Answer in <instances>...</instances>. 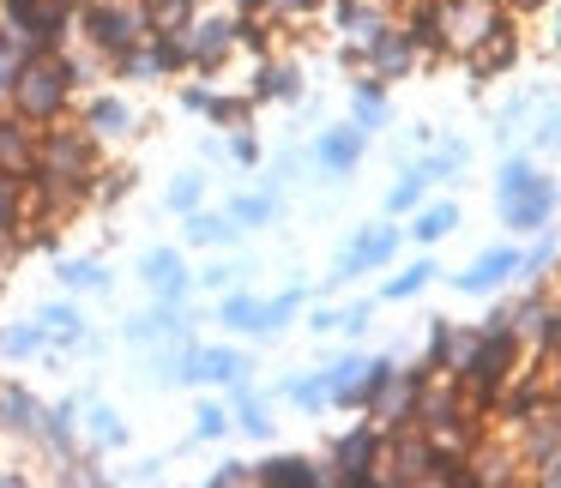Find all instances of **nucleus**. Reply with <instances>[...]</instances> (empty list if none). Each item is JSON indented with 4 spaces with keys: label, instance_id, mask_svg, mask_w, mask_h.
Returning a JSON list of instances; mask_svg holds the SVG:
<instances>
[{
    "label": "nucleus",
    "instance_id": "nucleus-40",
    "mask_svg": "<svg viewBox=\"0 0 561 488\" xmlns=\"http://www.w3.org/2000/svg\"><path fill=\"white\" fill-rule=\"evenodd\" d=\"M537 146H549V151H561V115H556V121H549V127H543V133H537Z\"/></svg>",
    "mask_w": 561,
    "mask_h": 488
},
{
    "label": "nucleus",
    "instance_id": "nucleus-24",
    "mask_svg": "<svg viewBox=\"0 0 561 488\" xmlns=\"http://www.w3.org/2000/svg\"><path fill=\"white\" fill-rule=\"evenodd\" d=\"M127 187H134V170H122V163H115V170H98V182H91V206H115Z\"/></svg>",
    "mask_w": 561,
    "mask_h": 488
},
{
    "label": "nucleus",
    "instance_id": "nucleus-9",
    "mask_svg": "<svg viewBox=\"0 0 561 488\" xmlns=\"http://www.w3.org/2000/svg\"><path fill=\"white\" fill-rule=\"evenodd\" d=\"M79 121L91 127V139H127L134 133V109H127V97H91L85 109H79Z\"/></svg>",
    "mask_w": 561,
    "mask_h": 488
},
{
    "label": "nucleus",
    "instance_id": "nucleus-6",
    "mask_svg": "<svg viewBox=\"0 0 561 488\" xmlns=\"http://www.w3.org/2000/svg\"><path fill=\"white\" fill-rule=\"evenodd\" d=\"M31 163H37V127L25 115H0V170L25 175Z\"/></svg>",
    "mask_w": 561,
    "mask_h": 488
},
{
    "label": "nucleus",
    "instance_id": "nucleus-16",
    "mask_svg": "<svg viewBox=\"0 0 561 488\" xmlns=\"http://www.w3.org/2000/svg\"><path fill=\"white\" fill-rule=\"evenodd\" d=\"M230 242H236L230 211H194L187 218V247H230Z\"/></svg>",
    "mask_w": 561,
    "mask_h": 488
},
{
    "label": "nucleus",
    "instance_id": "nucleus-3",
    "mask_svg": "<svg viewBox=\"0 0 561 488\" xmlns=\"http://www.w3.org/2000/svg\"><path fill=\"white\" fill-rule=\"evenodd\" d=\"M139 283H146L158 302H170V307H182L187 290H194V283H187V259L175 254V247H151V254L139 259Z\"/></svg>",
    "mask_w": 561,
    "mask_h": 488
},
{
    "label": "nucleus",
    "instance_id": "nucleus-7",
    "mask_svg": "<svg viewBox=\"0 0 561 488\" xmlns=\"http://www.w3.org/2000/svg\"><path fill=\"white\" fill-rule=\"evenodd\" d=\"M182 326H187V314H182V307L158 302L151 314L122 319V338H127V344H163V338H182Z\"/></svg>",
    "mask_w": 561,
    "mask_h": 488
},
{
    "label": "nucleus",
    "instance_id": "nucleus-21",
    "mask_svg": "<svg viewBox=\"0 0 561 488\" xmlns=\"http://www.w3.org/2000/svg\"><path fill=\"white\" fill-rule=\"evenodd\" d=\"M61 283H67V290H91V295H103V290H110V271H103L98 259H67V266H61Z\"/></svg>",
    "mask_w": 561,
    "mask_h": 488
},
{
    "label": "nucleus",
    "instance_id": "nucleus-4",
    "mask_svg": "<svg viewBox=\"0 0 561 488\" xmlns=\"http://www.w3.org/2000/svg\"><path fill=\"white\" fill-rule=\"evenodd\" d=\"M332 464H339V483H375L368 464H380V434L375 428H351V434L332 446Z\"/></svg>",
    "mask_w": 561,
    "mask_h": 488
},
{
    "label": "nucleus",
    "instance_id": "nucleus-26",
    "mask_svg": "<svg viewBox=\"0 0 561 488\" xmlns=\"http://www.w3.org/2000/svg\"><path fill=\"white\" fill-rule=\"evenodd\" d=\"M206 115H211L218 127H248V115H254V97H218V91H211Z\"/></svg>",
    "mask_w": 561,
    "mask_h": 488
},
{
    "label": "nucleus",
    "instance_id": "nucleus-22",
    "mask_svg": "<svg viewBox=\"0 0 561 488\" xmlns=\"http://www.w3.org/2000/svg\"><path fill=\"white\" fill-rule=\"evenodd\" d=\"M272 211H278V199H272V194H242V199H230V223H236V230H254V223H266Z\"/></svg>",
    "mask_w": 561,
    "mask_h": 488
},
{
    "label": "nucleus",
    "instance_id": "nucleus-30",
    "mask_svg": "<svg viewBox=\"0 0 561 488\" xmlns=\"http://www.w3.org/2000/svg\"><path fill=\"white\" fill-rule=\"evenodd\" d=\"M284 392H290L296 404H308V410H320V404L332 398V386H327V368H320L314 380H290V386H284Z\"/></svg>",
    "mask_w": 561,
    "mask_h": 488
},
{
    "label": "nucleus",
    "instance_id": "nucleus-32",
    "mask_svg": "<svg viewBox=\"0 0 561 488\" xmlns=\"http://www.w3.org/2000/svg\"><path fill=\"white\" fill-rule=\"evenodd\" d=\"M423 187H428V175H423V170H411V175H404V182L387 194V206H392V211H411L416 199H423Z\"/></svg>",
    "mask_w": 561,
    "mask_h": 488
},
{
    "label": "nucleus",
    "instance_id": "nucleus-20",
    "mask_svg": "<svg viewBox=\"0 0 561 488\" xmlns=\"http://www.w3.org/2000/svg\"><path fill=\"white\" fill-rule=\"evenodd\" d=\"M37 319L49 326V338H61V344H73V350H79V338H85V326H79V307H73V302H49Z\"/></svg>",
    "mask_w": 561,
    "mask_h": 488
},
{
    "label": "nucleus",
    "instance_id": "nucleus-10",
    "mask_svg": "<svg viewBox=\"0 0 561 488\" xmlns=\"http://www.w3.org/2000/svg\"><path fill=\"white\" fill-rule=\"evenodd\" d=\"M37 422H43V404H37V392H25V386H0V428L7 434H31L37 440Z\"/></svg>",
    "mask_w": 561,
    "mask_h": 488
},
{
    "label": "nucleus",
    "instance_id": "nucleus-33",
    "mask_svg": "<svg viewBox=\"0 0 561 488\" xmlns=\"http://www.w3.org/2000/svg\"><path fill=\"white\" fill-rule=\"evenodd\" d=\"M525 182H537V170H531L525 158H507V163H501V187H495V194L507 199V194H519Z\"/></svg>",
    "mask_w": 561,
    "mask_h": 488
},
{
    "label": "nucleus",
    "instance_id": "nucleus-11",
    "mask_svg": "<svg viewBox=\"0 0 561 488\" xmlns=\"http://www.w3.org/2000/svg\"><path fill=\"white\" fill-rule=\"evenodd\" d=\"M392 254H399V230H368L363 242L339 259V271H332V278H356V271H368V266H387Z\"/></svg>",
    "mask_w": 561,
    "mask_h": 488
},
{
    "label": "nucleus",
    "instance_id": "nucleus-28",
    "mask_svg": "<svg viewBox=\"0 0 561 488\" xmlns=\"http://www.w3.org/2000/svg\"><path fill=\"white\" fill-rule=\"evenodd\" d=\"M453 223H459V211H453V206H428L423 218L411 223V235H416V242H440V235H447Z\"/></svg>",
    "mask_w": 561,
    "mask_h": 488
},
{
    "label": "nucleus",
    "instance_id": "nucleus-12",
    "mask_svg": "<svg viewBox=\"0 0 561 488\" xmlns=\"http://www.w3.org/2000/svg\"><path fill=\"white\" fill-rule=\"evenodd\" d=\"M314 158H320V170L351 175V170H356V158H363V127H332V133H320Z\"/></svg>",
    "mask_w": 561,
    "mask_h": 488
},
{
    "label": "nucleus",
    "instance_id": "nucleus-1",
    "mask_svg": "<svg viewBox=\"0 0 561 488\" xmlns=\"http://www.w3.org/2000/svg\"><path fill=\"white\" fill-rule=\"evenodd\" d=\"M73 97H79V85H73V73H67V55L61 49H43V55H31L25 67H19V79H13V115H25L31 127H49V121H61L67 109H73Z\"/></svg>",
    "mask_w": 561,
    "mask_h": 488
},
{
    "label": "nucleus",
    "instance_id": "nucleus-14",
    "mask_svg": "<svg viewBox=\"0 0 561 488\" xmlns=\"http://www.w3.org/2000/svg\"><path fill=\"white\" fill-rule=\"evenodd\" d=\"M49 326H43V319H25V326H7L0 332V356H7V362H31V356H43L49 350Z\"/></svg>",
    "mask_w": 561,
    "mask_h": 488
},
{
    "label": "nucleus",
    "instance_id": "nucleus-38",
    "mask_svg": "<svg viewBox=\"0 0 561 488\" xmlns=\"http://www.w3.org/2000/svg\"><path fill=\"white\" fill-rule=\"evenodd\" d=\"M211 483H254V470H248V464H242V458H236V464H224V470H218V476H211Z\"/></svg>",
    "mask_w": 561,
    "mask_h": 488
},
{
    "label": "nucleus",
    "instance_id": "nucleus-2",
    "mask_svg": "<svg viewBox=\"0 0 561 488\" xmlns=\"http://www.w3.org/2000/svg\"><path fill=\"white\" fill-rule=\"evenodd\" d=\"M79 37L91 43V49L103 55V61H115V55H127L134 43L151 37V13L146 0H79Z\"/></svg>",
    "mask_w": 561,
    "mask_h": 488
},
{
    "label": "nucleus",
    "instance_id": "nucleus-19",
    "mask_svg": "<svg viewBox=\"0 0 561 488\" xmlns=\"http://www.w3.org/2000/svg\"><path fill=\"white\" fill-rule=\"evenodd\" d=\"M85 434H91V446H98V452H115V446H127V422L110 410V404H98V410H91Z\"/></svg>",
    "mask_w": 561,
    "mask_h": 488
},
{
    "label": "nucleus",
    "instance_id": "nucleus-42",
    "mask_svg": "<svg viewBox=\"0 0 561 488\" xmlns=\"http://www.w3.org/2000/svg\"><path fill=\"white\" fill-rule=\"evenodd\" d=\"M519 7H537V0H519Z\"/></svg>",
    "mask_w": 561,
    "mask_h": 488
},
{
    "label": "nucleus",
    "instance_id": "nucleus-5",
    "mask_svg": "<svg viewBox=\"0 0 561 488\" xmlns=\"http://www.w3.org/2000/svg\"><path fill=\"white\" fill-rule=\"evenodd\" d=\"M556 211V187L537 175V182H525L519 194H507L501 199V218L513 223V230H543V218Z\"/></svg>",
    "mask_w": 561,
    "mask_h": 488
},
{
    "label": "nucleus",
    "instance_id": "nucleus-39",
    "mask_svg": "<svg viewBox=\"0 0 561 488\" xmlns=\"http://www.w3.org/2000/svg\"><path fill=\"white\" fill-rule=\"evenodd\" d=\"M339 326H344V332H363V326H368V307H344Z\"/></svg>",
    "mask_w": 561,
    "mask_h": 488
},
{
    "label": "nucleus",
    "instance_id": "nucleus-35",
    "mask_svg": "<svg viewBox=\"0 0 561 488\" xmlns=\"http://www.w3.org/2000/svg\"><path fill=\"white\" fill-rule=\"evenodd\" d=\"M206 103H211L206 73H199V79H187V85H182V109H199V115H206Z\"/></svg>",
    "mask_w": 561,
    "mask_h": 488
},
{
    "label": "nucleus",
    "instance_id": "nucleus-34",
    "mask_svg": "<svg viewBox=\"0 0 561 488\" xmlns=\"http://www.w3.org/2000/svg\"><path fill=\"white\" fill-rule=\"evenodd\" d=\"M380 121H387V97H380V91H363V97H356V127L368 133V127H380Z\"/></svg>",
    "mask_w": 561,
    "mask_h": 488
},
{
    "label": "nucleus",
    "instance_id": "nucleus-36",
    "mask_svg": "<svg viewBox=\"0 0 561 488\" xmlns=\"http://www.w3.org/2000/svg\"><path fill=\"white\" fill-rule=\"evenodd\" d=\"M242 271H248V266H206V271H199V283H206V290H230Z\"/></svg>",
    "mask_w": 561,
    "mask_h": 488
},
{
    "label": "nucleus",
    "instance_id": "nucleus-18",
    "mask_svg": "<svg viewBox=\"0 0 561 488\" xmlns=\"http://www.w3.org/2000/svg\"><path fill=\"white\" fill-rule=\"evenodd\" d=\"M206 380H218V386L248 380V356H236V350H199V380H194V386H206Z\"/></svg>",
    "mask_w": 561,
    "mask_h": 488
},
{
    "label": "nucleus",
    "instance_id": "nucleus-17",
    "mask_svg": "<svg viewBox=\"0 0 561 488\" xmlns=\"http://www.w3.org/2000/svg\"><path fill=\"white\" fill-rule=\"evenodd\" d=\"M254 483H290V488H314V483H327V470H314L308 458H266L254 470Z\"/></svg>",
    "mask_w": 561,
    "mask_h": 488
},
{
    "label": "nucleus",
    "instance_id": "nucleus-29",
    "mask_svg": "<svg viewBox=\"0 0 561 488\" xmlns=\"http://www.w3.org/2000/svg\"><path fill=\"white\" fill-rule=\"evenodd\" d=\"M199 199H206V175H175L170 182V211H199Z\"/></svg>",
    "mask_w": 561,
    "mask_h": 488
},
{
    "label": "nucleus",
    "instance_id": "nucleus-41",
    "mask_svg": "<svg viewBox=\"0 0 561 488\" xmlns=\"http://www.w3.org/2000/svg\"><path fill=\"white\" fill-rule=\"evenodd\" d=\"M230 7H254V0H230Z\"/></svg>",
    "mask_w": 561,
    "mask_h": 488
},
{
    "label": "nucleus",
    "instance_id": "nucleus-15",
    "mask_svg": "<svg viewBox=\"0 0 561 488\" xmlns=\"http://www.w3.org/2000/svg\"><path fill=\"white\" fill-rule=\"evenodd\" d=\"M248 97H254V103H296V97H302V85H296V67H278V61H266V67H260V79H254V85H248Z\"/></svg>",
    "mask_w": 561,
    "mask_h": 488
},
{
    "label": "nucleus",
    "instance_id": "nucleus-25",
    "mask_svg": "<svg viewBox=\"0 0 561 488\" xmlns=\"http://www.w3.org/2000/svg\"><path fill=\"white\" fill-rule=\"evenodd\" d=\"M296 307H302V290L278 295V302H260V319H254V332H278V326H290V319H296Z\"/></svg>",
    "mask_w": 561,
    "mask_h": 488
},
{
    "label": "nucleus",
    "instance_id": "nucleus-31",
    "mask_svg": "<svg viewBox=\"0 0 561 488\" xmlns=\"http://www.w3.org/2000/svg\"><path fill=\"white\" fill-rule=\"evenodd\" d=\"M224 428H230V410H224V404H199L194 410V440H218Z\"/></svg>",
    "mask_w": 561,
    "mask_h": 488
},
{
    "label": "nucleus",
    "instance_id": "nucleus-27",
    "mask_svg": "<svg viewBox=\"0 0 561 488\" xmlns=\"http://www.w3.org/2000/svg\"><path fill=\"white\" fill-rule=\"evenodd\" d=\"M428 278H435V259H416V266H404L399 278L387 283V302H404V295H416Z\"/></svg>",
    "mask_w": 561,
    "mask_h": 488
},
{
    "label": "nucleus",
    "instance_id": "nucleus-8",
    "mask_svg": "<svg viewBox=\"0 0 561 488\" xmlns=\"http://www.w3.org/2000/svg\"><path fill=\"white\" fill-rule=\"evenodd\" d=\"M73 440H79V404H55V410H43L37 446L49 452V458H73Z\"/></svg>",
    "mask_w": 561,
    "mask_h": 488
},
{
    "label": "nucleus",
    "instance_id": "nucleus-13",
    "mask_svg": "<svg viewBox=\"0 0 561 488\" xmlns=\"http://www.w3.org/2000/svg\"><path fill=\"white\" fill-rule=\"evenodd\" d=\"M507 271H519V254H513V247H495V254H483L471 271H459V290L465 295H483V290H495Z\"/></svg>",
    "mask_w": 561,
    "mask_h": 488
},
{
    "label": "nucleus",
    "instance_id": "nucleus-37",
    "mask_svg": "<svg viewBox=\"0 0 561 488\" xmlns=\"http://www.w3.org/2000/svg\"><path fill=\"white\" fill-rule=\"evenodd\" d=\"M224 151H230L236 163H254V158H260V146H254V139H248V127H242V133H236V139H230V146H224Z\"/></svg>",
    "mask_w": 561,
    "mask_h": 488
},
{
    "label": "nucleus",
    "instance_id": "nucleus-23",
    "mask_svg": "<svg viewBox=\"0 0 561 488\" xmlns=\"http://www.w3.org/2000/svg\"><path fill=\"white\" fill-rule=\"evenodd\" d=\"M218 319H224V326H230V332H254V319H260V302H254V295H242V290H224V302H218Z\"/></svg>",
    "mask_w": 561,
    "mask_h": 488
}]
</instances>
